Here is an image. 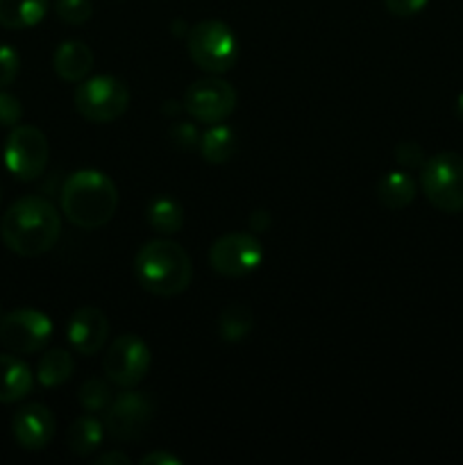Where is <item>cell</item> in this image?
I'll return each mask as SVG.
<instances>
[{
	"instance_id": "obj_1",
	"label": "cell",
	"mask_w": 463,
	"mask_h": 465,
	"mask_svg": "<svg viewBox=\"0 0 463 465\" xmlns=\"http://www.w3.org/2000/svg\"><path fill=\"white\" fill-rule=\"evenodd\" d=\"M0 236L18 257H41L57 245L62 236V216L44 195H23L5 212Z\"/></svg>"
},
{
	"instance_id": "obj_2",
	"label": "cell",
	"mask_w": 463,
	"mask_h": 465,
	"mask_svg": "<svg viewBox=\"0 0 463 465\" xmlns=\"http://www.w3.org/2000/svg\"><path fill=\"white\" fill-rule=\"evenodd\" d=\"M59 203L64 218L77 230H98L116 213L118 189L104 173L82 168L66 177Z\"/></svg>"
},
{
	"instance_id": "obj_3",
	"label": "cell",
	"mask_w": 463,
	"mask_h": 465,
	"mask_svg": "<svg viewBox=\"0 0 463 465\" xmlns=\"http://www.w3.org/2000/svg\"><path fill=\"white\" fill-rule=\"evenodd\" d=\"M134 275L141 289L157 298L182 295L193 282L189 252L171 239L148 241L134 257Z\"/></svg>"
},
{
	"instance_id": "obj_4",
	"label": "cell",
	"mask_w": 463,
	"mask_h": 465,
	"mask_svg": "<svg viewBox=\"0 0 463 465\" xmlns=\"http://www.w3.org/2000/svg\"><path fill=\"white\" fill-rule=\"evenodd\" d=\"M186 50L191 62L209 75H225L239 59V41L234 30L218 18H207L189 27Z\"/></svg>"
},
{
	"instance_id": "obj_5",
	"label": "cell",
	"mask_w": 463,
	"mask_h": 465,
	"mask_svg": "<svg viewBox=\"0 0 463 465\" xmlns=\"http://www.w3.org/2000/svg\"><path fill=\"white\" fill-rule=\"evenodd\" d=\"M420 186L425 198L438 212H463V154L438 153L427 157L420 168Z\"/></svg>"
},
{
	"instance_id": "obj_6",
	"label": "cell",
	"mask_w": 463,
	"mask_h": 465,
	"mask_svg": "<svg viewBox=\"0 0 463 465\" xmlns=\"http://www.w3.org/2000/svg\"><path fill=\"white\" fill-rule=\"evenodd\" d=\"M77 114L89 123H113L130 107V91L125 82L113 75L82 80L73 94Z\"/></svg>"
},
{
	"instance_id": "obj_7",
	"label": "cell",
	"mask_w": 463,
	"mask_h": 465,
	"mask_svg": "<svg viewBox=\"0 0 463 465\" xmlns=\"http://www.w3.org/2000/svg\"><path fill=\"white\" fill-rule=\"evenodd\" d=\"M153 354L148 343L136 334H123L107 345L103 359V372L109 384L118 389H134L148 377Z\"/></svg>"
},
{
	"instance_id": "obj_8",
	"label": "cell",
	"mask_w": 463,
	"mask_h": 465,
	"mask_svg": "<svg viewBox=\"0 0 463 465\" xmlns=\"http://www.w3.org/2000/svg\"><path fill=\"white\" fill-rule=\"evenodd\" d=\"M5 168L18 182H32L44 175L50 159V143L34 125H16L5 141Z\"/></svg>"
},
{
	"instance_id": "obj_9",
	"label": "cell",
	"mask_w": 463,
	"mask_h": 465,
	"mask_svg": "<svg viewBox=\"0 0 463 465\" xmlns=\"http://www.w3.org/2000/svg\"><path fill=\"white\" fill-rule=\"evenodd\" d=\"M263 262V245L250 232H230L216 239L209 248V266L213 272L230 280L250 275Z\"/></svg>"
},
{
	"instance_id": "obj_10",
	"label": "cell",
	"mask_w": 463,
	"mask_h": 465,
	"mask_svg": "<svg viewBox=\"0 0 463 465\" xmlns=\"http://www.w3.org/2000/svg\"><path fill=\"white\" fill-rule=\"evenodd\" d=\"M53 339V321L39 309H14L0 318V343L18 354L41 352Z\"/></svg>"
},
{
	"instance_id": "obj_11",
	"label": "cell",
	"mask_w": 463,
	"mask_h": 465,
	"mask_svg": "<svg viewBox=\"0 0 463 465\" xmlns=\"http://www.w3.org/2000/svg\"><path fill=\"white\" fill-rule=\"evenodd\" d=\"M182 107L193 121L216 125L227 121L236 109V89L218 75L202 77L186 89Z\"/></svg>"
},
{
	"instance_id": "obj_12",
	"label": "cell",
	"mask_w": 463,
	"mask_h": 465,
	"mask_svg": "<svg viewBox=\"0 0 463 465\" xmlns=\"http://www.w3.org/2000/svg\"><path fill=\"white\" fill-rule=\"evenodd\" d=\"M153 413L154 404L148 395L125 389V393H118L104 411V434L118 443L141 439L153 420Z\"/></svg>"
},
{
	"instance_id": "obj_13",
	"label": "cell",
	"mask_w": 463,
	"mask_h": 465,
	"mask_svg": "<svg viewBox=\"0 0 463 465\" xmlns=\"http://www.w3.org/2000/svg\"><path fill=\"white\" fill-rule=\"evenodd\" d=\"M57 431V420L45 404L32 402L18 409L12 418V434L18 448L39 452L50 445Z\"/></svg>"
},
{
	"instance_id": "obj_14",
	"label": "cell",
	"mask_w": 463,
	"mask_h": 465,
	"mask_svg": "<svg viewBox=\"0 0 463 465\" xmlns=\"http://www.w3.org/2000/svg\"><path fill=\"white\" fill-rule=\"evenodd\" d=\"M66 339L82 357H94L109 339V321L103 309L80 307L66 325Z\"/></svg>"
},
{
	"instance_id": "obj_15",
	"label": "cell",
	"mask_w": 463,
	"mask_h": 465,
	"mask_svg": "<svg viewBox=\"0 0 463 465\" xmlns=\"http://www.w3.org/2000/svg\"><path fill=\"white\" fill-rule=\"evenodd\" d=\"M53 68L57 77L71 84H80L94 68V53L86 44L75 39L62 41L53 53Z\"/></svg>"
},
{
	"instance_id": "obj_16",
	"label": "cell",
	"mask_w": 463,
	"mask_h": 465,
	"mask_svg": "<svg viewBox=\"0 0 463 465\" xmlns=\"http://www.w3.org/2000/svg\"><path fill=\"white\" fill-rule=\"evenodd\" d=\"M34 386L30 366L18 354H0V404H14L25 400Z\"/></svg>"
},
{
	"instance_id": "obj_17",
	"label": "cell",
	"mask_w": 463,
	"mask_h": 465,
	"mask_svg": "<svg viewBox=\"0 0 463 465\" xmlns=\"http://www.w3.org/2000/svg\"><path fill=\"white\" fill-rule=\"evenodd\" d=\"M50 0H0V27L27 30L39 25L48 14Z\"/></svg>"
},
{
	"instance_id": "obj_18",
	"label": "cell",
	"mask_w": 463,
	"mask_h": 465,
	"mask_svg": "<svg viewBox=\"0 0 463 465\" xmlns=\"http://www.w3.org/2000/svg\"><path fill=\"white\" fill-rule=\"evenodd\" d=\"M377 200L390 212L409 207L416 198V182L407 171H390L377 182L375 186Z\"/></svg>"
},
{
	"instance_id": "obj_19",
	"label": "cell",
	"mask_w": 463,
	"mask_h": 465,
	"mask_svg": "<svg viewBox=\"0 0 463 465\" xmlns=\"http://www.w3.org/2000/svg\"><path fill=\"white\" fill-rule=\"evenodd\" d=\"M104 422H100L94 413H84L71 425L66 434V445L75 457H91L103 445Z\"/></svg>"
},
{
	"instance_id": "obj_20",
	"label": "cell",
	"mask_w": 463,
	"mask_h": 465,
	"mask_svg": "<svg viewBox=\"0 0 463 465\" xmlns=\"http://www.w3.org/2000/svg\"><path fill=\"white\" fill-rule=\"evenodd\" d=\"M200 154L207 163H213V166H221V163H227L236 153V134L232 127L222 125V123H216L212 130L204 132L200 136Z\"/></svg>"
},
{
	"instance_id": "obj_21",
	"label": "cell",
	"mask_w": 463,
	"mask_h": 465,
	"mask_svg": "<svg viewBox=\"0 0 463 465\" xmlns=\"http://www.w3.org/2000/svg\"><path fill=\"white\" fill-rule=\"evenodd\" d=\"M73 371H75V361H73L71 352L62 348H53L44 352V357L36 363V380L45 389H57V386L66 384L71 380Z\"/></svg>"
},
{
	"instance_id": "obj_22",
	"label": "cell",
	"mask_w": 463,
	"mask_h": 465,
	"mask_svg": "<svg viewBox=\"0 0 463 465\" xmlns=\"http://www.w3.org/2000/svg\"><path fill=\"white\" fill-rule=\"evenodd\" d=\"M254 316L252 309L248 304L232 302L218 316V336H221L225 343H241V341L248 339V334L252 331Z\"/></svg>"
},
{
	"instance_id": "obj_23",
	"label": "cell",
	"mask_w": 463,
	"mask_h": 465,
	"mask_svg": "<svg viewBox=\"0 0 463 465\" xmlns=\"http://www.w3.org/2000/svg\"><path fill=\"white\" fill-rule=\"evenodd\" d=\"M145 218H148V225L153 227L159 234H177V232L184 227V207H182L177 200L162 195V198H154L153 203L145 209Z\"/></svg>"
},
{
	"instance_id": "obj_24",
	"label": "cell",
	"mask_w": 463,
	"mask_h": 465,
	"mask_svg": "<svg viewBox=\"0 0 463 465\" xmlns=\"http://www.w3.org/2000/svg\"><path fill=\"white\" fill-rule=\"evenodd\" d=\"M77 402L84 409V413H104L109 409V404L113 402L112 386H109L107 377H91L84 384L80 386V393H77Z\"/></svg>"
},
{
	"instance_id": "obj_25",
	"label": "cell",
	"mask_w": 463,
	"mask_h": 465,
	"mask_svg": "<svg viewBox=\"0 0 463 465\" xmlns=\"http://www.w3.org/2000/svg\"><path fill=\"white\" fill-rule=\"evenodd\" d=\"M54 14L68 25H82L94 14L91 0H54Z\"/></svg>"
},
{
	"instance_id": "obj_26",
	"label": "cell",
	"mask_w": 463,
	"mask_h": 465,
	"mask_svg": "<svg viewBox=\"0 0 463 465\" xmlns=\"http://www.w3.org/2000/svg\"><path fill=\"white\" fill-rule=\"evenodd\" d=\"M395 162L399 163L402 171H420L427 162V154L416 141H399L395 145Z\"/></svg>"
},
{
	"instance_id": "obj_27",
	"label": "cell",
	"mask_w": 463,
	"mask_h": 465,
	"mask_svg": "<svg viewBox=\"0 0 463 465\" xmlns=\"http://www.w3.org/2000/svg\"><path fill=\"white\" fill-rule=\"evenodd\" d=\"M21 71V54L9 44H0V89L14 84Z\"/></svg>"
},
{
	"instance_id": "obj_28",
	"label": "cell",
	"mask_w": 463,
	"mask_h": 465,
	"mask_svg": "<svg viewBox=\"0 0 463 465\" xmlns=\"http://www.w3.org/2000/svg\"><path fill=\"white\" fill-rule=\"evenodd\" d=\"M23 118V104L16 95L0 89V127H16Z\"/></svg>"
},
{
	"instance_id": "obj_29",
	"label": "cell",
	"mask_w": 463,
	"mask_h": 465,
	"mask_svg": "<svg viewBox=\"0 0 463 465\" xmlns=\"http://www.w3.org/2000/svg\"><path fill=\"white\" fill-rule=\"evenodd\" d=\"M171 136L175 139V143L184 150L198 148L200 145V134L198 130H195V125H191V123H177V125H172Z\"/></svg>"
},
{
	"instance_id": "obj_30",
	"label": "cell",
	"mask_w": 463,
	"mask_h": 465,
	"mask_svg": "<svg viewBox=\"0 0 463 465\" xmlns=\"http://www.w3.org/2000/svg\"><path fill=\"white\" fill-rule=\"evenodd\" d=\"M429 0H384L386 9H389L393 16L399 18H409V16H416L418 12L427 7Z\"/></svg>"
},
{
	"instance_id": "obj_31",
	"label": "cell",
	"mask_w": 463,
	"mask_h": 465,
	"mask_svg": "<svg viewBox=\"0 0 463 465\" xmlns=\"http://www.w3.org/2000/svg\"><path fill=\"white\" fill-rule=\"evenodd\" d=\"M141 463L143 465H180L182 459L177 457V454H171V452H166V450H162V452L145 454V457L141 459Z\"/></svg>"
},
{
	"instance_id": "obj_32",
	"label": "cell",
	"mask_w": 463,
	"mask_h": 465,
	"mask_svg": "<svg viewBox=\"0 0 463 465\" xmlns=\"http://www.w3.org/2000/svg\"><path fill=\"white\" fill-rule=\"evenodd\" d=\"M132 459L127 457V454L118 452V450H113V452H104L103 457L95 459V465H130Z\"/></svg>"
},
{
	"instance_id": "obj_33",
	"label": "cell",
	"mask_w": 463,
	"mask_h": 465,
	"mask_svg": "<svg viewBox=\"0 0 463 465\" xmlns=\"http://www.w3.org/2000/svg\"><path fill=\"white\" fill-rule=\"evenodd\" d=\"M268 225H271V218H268V213L263 212V209H257V212L250 216V227H252L254 232H266Z\"/></svg>"
},
{
	"instance_id": "obj_34",
	"label": "cell",
	"mask_w": 463,
	"mask_h": 465,
	"mask_svg": "<svg viewBox=\"0 0 463 465\" xmlns=\"http://www.w3.org/2000/svg\"><path fill=\"white\" fill-rule=\"evenodd\" d=\"M457 116L463 121V94L457 98Z\"/></svg>"
},
{
	"instance_id": "obj_35",
	"label": "cell",
	"mask_w": 463,
	"mask_h": 465,
	"mask_svg": "<svg viewBox=\"0 0 463 465\" xmlns=\"http://www.w3.org/2000/svg\"><path fill=\"white\" fill-rule=\"evenodd\" d=\"M0 318H3V307H0Z\"/></svg>"
}]
</instances>
